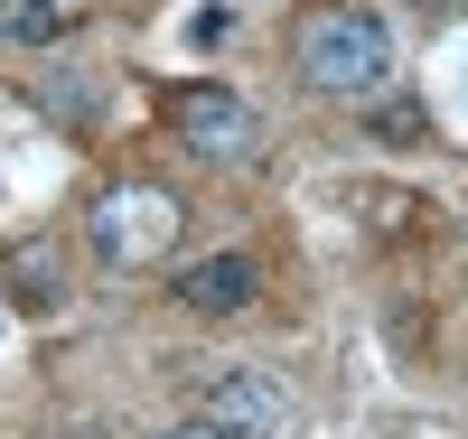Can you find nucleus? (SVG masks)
Masks as SVG:
<instances>
[{"mask_svg": "<svg viewBox=\"0 0 468 439\" xmlns=\"http://www.w3.org/2000/svg\"><path fill=\"white\" fill-rule=\"evenodd\" d=\"M291 66L319 94H375L384 75H394V37H384V19L356 10V0H309L291 19Z\"/></svg>", "mask_w": 468, "mask_h": 439, "instance_id": "obj_1", "label": "nucleus"}, {"mask_svg": "<svg viewBox=\"0 0 468 439\" xmlns=\"http://www.w3.org/2000/svg\"><path fill=\"white\" fill-rule=\"evenodd\" d=\"M169 244H178V196H169V187L132 178V187H112L103 206H94V253H103L112 271H141V262H160Z\"/></svg>", "mask_w": 468, "mask_h": 439, "instance_id": "obj_2", "label": "nucleus"}, {"mask_svg": "<svg viewBox=\"0 0 468 439\" xmlns=\"http://www.w3.org/2000/svg\"><path fill=\"white\" fill-rule=\"evenodd\" d=\"M169 131H178L187 150H207V159H253V141H262L253 103L225 94V85H178V94H169Z\"/></svg>", "mask_w": 468, "mask_h": 439, "instance_id": "obj_3", "label": "nucleus"}, {"mask_svg": "<svg viewBox=\"0 0 468 439\" xmlns=\"http://www.w3.org/2000/svg\"><path fill=\"white\" fill-rule=\"evenodd\" d=\"M197 421H216L225 439H282L291 402H282V383H271V374H253V365H234V374H216V383H207V402H197Z\"/></svg>", "mask_w": 468, "mask_h": 439, "instance_id": "obj_4", "label": "nucleus"}, {"mask_svg": "<svg viewBox=\"0 0 468 439\" xmlns=\"http://www.w3.org/2000/svg\"><path fill=\"white\" fill-rule=\"evenodd\" d=\"M178 299L197 308V318H234V308L262 299V271H253V253H207V262L178 271Z\"/></svg>", "mask_w": 468, "mask_h": 439, "instance_id": "obj_5", "label": "nucleus"}, {"mask_svg": "<svg viewBox=\"0 0 468 439\" xmlns=\"http://www.w3.org/2000/svg\"><path fill=\"white\" fill-rule=\"evenodd\" d=\"M10 290H19V308H57L66 299V253L57 244H19L10 253Z\"/></svg>", "mask_w": 468, "mask_h": 439, "instance_id": "obj_6", "label": "nucleus"}, {"mask_svg": "<svg viewBox=\"0 0 468 439\" xmlns=\"http://www.w3.org/2000/svg\"><path fill=\"white\" fill-rule=\"evenodd\" d=\"M57 0H0V37H10V47H48L57 37Z\"/></svg>", "mask_w": 468, "mask_h": 439, "instance_id": "obj_7", "label": "nucleus"}, {"mask_svg": "<svg viewBox=\"0 0 468 439\" xmlns=\"http://www.w3.org/2000/svg\"><path fill=\"white\" fill-rule=\"evenodd\" d=\"M169 439H225V430H216V421H178Z\"/></svg>", "mask_w": 468, "mask_h": 439, "instance_id": "obj_8", "label": "nucleus"}, {"mask_svg": "<svg viewBox=\"0 0 468 439\" xmlns=\"http://www.w3.org/2000/svg\"><path fill=\"white\" fill-rule=\"evenodd\" d=\"M66 439H112V430H103V421H85V430H66Z\"/></svg>", "mask_w": 468, "mask_h": 439, "instance_id": "obj_9", "label": "nucleus"}, {"mask_svg": "<svg viewBox=\"0 0 468 439\" xmlns=\"http://www.w3.org/2000/svg\"><path fill=\"white\" fill-rule=\"evenodd\" d=\"M412 10H459V0H412Z\"/></svg>", "mask_w": 468, "mask_h": 439, "instance_id": "obj_10", "label": "nucleus"}]
</instances>
